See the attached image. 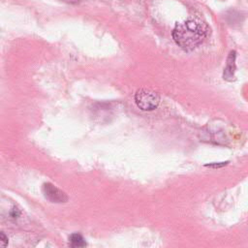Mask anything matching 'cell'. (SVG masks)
<instances>
[{
    "mask_svg": "<svg viewBox=\"0 0 248 248\" xmlns=\"http://www.w3.org/2000/svg\"><path fill=\"white\" fill-rule=\"evenodd\" d=\"M159 96L157 93L148 89H140L135 95L137 106L142 110H152L159 104Z\"/></svg>",
    "mask_w": 248,
    "mask_h": 248,
    "instance_id": "7a4b0ae2",
    "label": "cell"
},
{
    "mask_svg": "<svg viewBox=\"0 0 248 248\" xmlns=\"http://www.w3.org/2000/svg\"><path fill=\"white\" fill-rule=\"evenodd\" d=\"M69 244L72 247H84L86 242L79 233H72L69 237Z\"/></svg>",
    "mask_w": 248,
    "mask_h": 248,
    "instance_id": "277c9868",
    "label": "cell"
},
{
    "mask_svg": "<svg viewBox=\"0 0 248 248\" xmlns=\"http://www.w3.org/2000/svg\"><path fill=\"white\" fill-rule=\"evenodd\" d=\"M8 244V237L5 235L4 232H0V246L6 247Z\"/></svg>",
    "mask_w": 248,
    "mask_h": 248,
    "instance_id": "5b68a950",
    "label": "cell"
},
{
    "mask_svg": "<svg viewBox=\"0 0 248 248\" xmlns=\"http://www.w3.org/2000/svg\"><path fill=\"white\" fill-rule=\"evenodd\" d=\"M43 193L44 196L51 202L61 203L66 202L68 201L67 195L51 183H45L43 185Z\"/></svg>",
    "mask_w": 248,
    "mask_h": 248,
    "instance_id": "3957f363",
    "label": "cell"
},
{
    "mask_svg": "<svg viewBox=\"0 0 248 248\" xmlns=\"http://www.w3.org/2000/svg\"><path fill=\"white\" fill-rule=\"evenodd\" d=\"M209 31L206 24L189 19L175 25L172 31V38L184 50H193L204 41Z\"/></svg>",
    "mask_w": 248,
    "mask_h": 248,
    "instance_id": "6da1fadb",
    "label": "cell"
},
{
    "mask_svg": "<svg viewBox=\"0 0 248 248\" xmlns=\"http://www.w3.org/2000/svg\"><path fill=\"white\" fill-rule=\"evenodd\" d=\"M64 1H66L68 3H78L79 0H64Z\"/></svg>",
    "mask_w": 248,
    "mask_h": 248,
    "instance_id": "8992f818",
    "label": "cell"
}]
</instances>
